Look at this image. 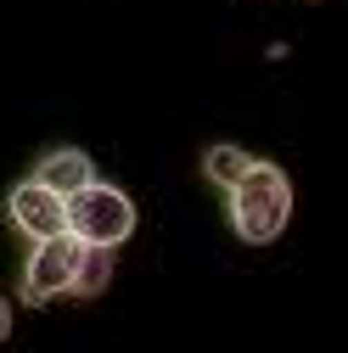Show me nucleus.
<instances>
[{
	"mask_svg": "<svg viewBox=\"0 0 348 353\" xmlns=\"http://www.w3.org/2000/svg\"><path fill=\"white\" fill-rule=\"evenodd\" d=\"M253 163H258V157L242 152V146H208V152H202V174H208V185H220V191H231Z\"/></svg>",
	"mask_w": 348,
	"mask_h": 353,
	"instance_id": "423d86ee",
	"label": "nucleus"
},
{
	"mask_svg": "<svg viewBox=\"0 0 348 353\" xmlns=\"http://www.w3.org/2000/svg\"><path fill=\"white\" fill-rule=\"evenodd\" d=\"M6 336H12V303L0 297V342H6Z\"/></svg>",
	"mask_w": 348,
	"mask_h": 353,
	"instance_id": "6e6552de",
	"label": "nucleus"
},
{
	"mask_svg": "<svg viewBox=\"0 0 348 353\" xmlns=\"http://www.w3.org/2000/svg\"><path fill=\"white\" fill-rule=\"evenodd\" d=\"M113 281V247H84V263L73 275V297H102Z\"/></svg>",
	"mask_w": 348,
	"mask_h": 353,
	"instance_id": "0eeeda50",
	"label": "nucleus"
},
{
	"mask_svg": "<svg viewBox=\"0 0 348 353\" xmlns=\"http://www.w3.org/2000/svg\"><path fill=\"white\" fill-rule=\"evenodd\" d=\"M79 263H84V241H79L73 230L34 241V252H28V263H23V281H17V297H23L28 308L57 303V297H73Z\"/></svg>",
	"mask_w": 348,
	"mask_h": 353,
	"instance_id": "7ed1b4c3",
	"label": "nucleus"
},
{
	"mask_svg": "<svg viewBox=\"0 0 348 353\" xmlns=\"http://www.w3.org/2000/svg\"><path fill=\"white\" fill-rule=\"evenodd\" d=\"M34 180H46L51 191L73 196L79 185H90V180H96V163L84 157L79 146H51V152H39V163H34Z\"/></svg>",
	"mask_w": 348,
	"mask_h": 353,
	"instance_id": "39448f33",
	"label": "nucleus"
},
{
	"mask_svg": "<svg viewBox=\"0 0 348 353\" xmlns=\"http://www.w3.org/2000/svg\"><path fill=\"white\" fill-rule=\"evenodd\" d=\"M225 208H231V225L247 247H270L292 219V180L276 163H253L225 191Z\"/></svg>",
	"mask_w": 348,
	"mask_h": 353,
	"instance_id": "f257e3e1",
	"label": "nucleus"
},
{
	"mask_svg": "<svg viewBox=\"0 0 348 353\" xmlns=\"http://www.w3.org/2000/svg\"><path fill=\"white\" fill-rule=\"evenodd\" d=\"M6 219H12V225H17L28 241L62 236V230H68V196L28 174V180H17V185L6 191Z\"/></svg>",
	"mask_w": 348,
	"mask_h": 353,
	"instance_id": "20e7f679",
	"label": "nucleus"
},
{
	"mask_svg": "<svg viewBox=\"0 0 348 353\" xmlns=\"http://www.w3.org/2000/svg\"><path fill=\"white\" fill-rule=\"evenodd\" d=\"M68 230L84 247H118L135 236V202H129V191H118L107 180H90L68 196Z\"/></svg>",
	"mask_w": 348,
	"mask_h": 353,
	"instance_id": "f03ea898",
	"label": "nucleus"
}]
</instances>
